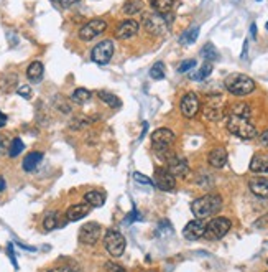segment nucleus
<instances>
[{
	"mask_svg": "<svg viewBox=\"0 0 268 272\" xmlns=\"http://www.w3.org/2000/svg\"><path fill=\"white\" fill-rule=\"evenodd\" d=\"M220 208H222V198L216 193L204 195V197L194 200L191 203L193 215L199 218V220H204L207 216H214L216 213H219Z\"/></svg>",
	"mask_w": 268,
	"mask_h": 272,
	"instance_id": "obj_1",
	"label": "nucleus"
},
{
	"mask_svg": "<svg viewBox=\"0 0 268 272\" xmlns=\"http://www.w3.org/2000/svg\"><path fill=\"white\" fill-rule=\"evenodd\" d=\"M227 131L235 135V137L243 139V140H252L257 137V127L250 122L248 117H240V116H232L227 114Z\"/></svg>",
	"mask_w": 268,
	"mask_h": 272,
	"instance_id": "obj_2",
	"label": "nucleus"
},
{
	"mask_svg": "<svg viewBox=\"0 0 268 272\" xmlns=\"http://www.w3.org/2000/svg\"><path fill=\"white\" fill-rule=\"evenodd\" d=\"M225 89H227L230 94L234 96H247V94L253 93L257 84L255 81L250 78L247 74H242V73H234V74H229L225 78Z\"/></svg>",
	"mask_w": 268,
	"mask_h": 272,
	"instance_id": "obj_3",
	"label": "nucleus"
},
{
	"mask_svg": "<svg viewBox=\"0 0 268 272\" xmlns=\"http://www.w3.org/2000/svg\"><path fill=\"white\" fill-rule=\"evenodd\" d=\"M232 228V223L229 218H224V216H219V218H212V220L206 224V229H204V236L207 241H217V239H222L225 234L229 233V229Z\"/></svg>",
	"mask_w": 268,
	"mask_h": 272,
	"instance_id": "obj_4",
	"label": "nucleus"
},
{
	"mask_svg": "<svg viewBox=\"0 0 268 272\" xmlns=\"http://www.w3.org/2000/svg\"><path fill=\"white\" fill-rule=\"evenodd\" d=\"M144 27L150 35H155V37H162V35H165L166 32L170 30V20L166 19V15L157 14V12H155V14L145 15Z\"/></svg>",
	"mask_w": 268,
	"mask_h": 272,
	"instance_id": "obj_5",
	"label": "nucleus"
},
{
	"mask_svg": "<svg viewBox=\"0 0 268 272\" xmlns=\"http://www.w3.org/2000/svg\"><path fill=\"white\" fill-rule=\"evenodd\" d=\"M104 246L110 256L120 257L125 251V238L118 231H115V229H107L105 238H104Z\"/></svg>",
	"mask_w": 268,
	"mask_h": 272,
	"instance_id": "obj_6",
	"label": "nucleus"
},
{
	"mask_svg": "<svg viewBox=\"0 0 268 272\" xmlns=\"http://www.w3.org/2000/svg\"><path fill=\"white\" fill-rule=\"evenodd\" d=\"M112 56H114V41L112 40H102L94 46L91 53L92 61L97 64H107L112 60Z\"/></svg>",
	"mask_w": 268,
	"mask_h": 272,
	"instance_id": "obj_7",
	"label": "nucleus"
},
{
	"mask_svg": "<svg viewBox=\"0 0 268 272\" xmlns=\"http://www.w3.org/2000/svg\"><path fill=\"white\" fill-rule=\"evenodd\" d=\"M202 114L207 121H212V122H217L220 119H224L225 116V106L222 103L220 96H214L209 98V101L204 104V109H202Z\"/></svg>",
	"mask_w": 268,
	"mask_h": 272,
	"instance_id": "obj_8",
	"label": "nucleus"
},
{
	"mask_svg": "<svg viewBox=\"0 0 268 272\" xmlns=\"http://www.w3.org/2000/svg\"><path fill=\"white\" fill-rule=\"evenodd\" d=\"M107 28V22L102 19H92L89 20L86 25L81 27L79 30V38L82 41H91L94 38H97L100 33H104Z\"/></svg>",
	"mask_w": 268,
	"mask_h": 272,
	"instance_id": "obj_9",
	"label": "nucleus"
},
{
	"mask_svg": "<svg viewBox=\"0 0 268 272\" xmlns=\"http://www.w3.org/2000/svg\"><path fill=\"white\" fill-rule=\"evenodd\" d=\"M180 111L186 119H193L198 116V112L201 111V101L196 93H186L181 98L180 103Z\"/></svg>",
	"mask_w": 268,
	"mask_h": 272,
	"instance_id": "obj_10",
	"label": "nucleus"
},
{
	"mask_svg": "<svg viewBox=\"0 0 268 272\" xmlns=\"http://www.w3.org/2000/svg\"><path fill=\"white\" fill-rule=\"evenodd\" d=\"M100 233L102 228L97 223H87L79 229V242L86 246H94L97 244V241L100 239Z\"/></svg>",
	"mask_w": 268,
	"mask_h": 272,
	"instance_id": "obj_11",
	"label": "nucleus"
},
{
	"mask_svg": "<svg viewBox=\"0 0 268 272\" xmlns=\"http://www.w3.org/2000/svg\"><path fill=\"white\" fill-rule=\"evenodd\" d=\"M175 132L170 131V129L162 127V129H157L153 134H152V145H153V150H160V149H168L173 144H175Z\"/></svg>",
	"mask_w": 268,
	"mask_h": 272,
	"instance_id": "obj_12",
	"label": "nucleus"
},
{
	"mask_svg": "<svg viewBox=\"0 0 268 272\" xmlns=\"http://www.w3.org/2000/svg\"><path fill=\"white\" fill-rule=\"evenodd\" d=\"M155 178H153V185H157L160 190L163 192H173L176 188V178L166 168H157L155 170Z\"/></svg>",
	"mask_w": 268,
	"mask_h": 272,
	"instance_id": "obj_13",
	"label": "nucleus"
},
{
	"mask_svg": "<svg viewBox=\"0 0 268 272\" xmlns=\"http://www.w3.org/2000/svg\"><path fill=\"white\" fill-rule=\"evenodd\" d=\"M139 30H140L139 22H135L132 19H127L115 28V38L117 40H130L139 33Z\"/></svg>",
	"mask_w": 268,
	"mask_h": 272,
	"instance_id": "obj_14",
	"label": "nucleus"
},
{
	"mask_svg": "<svg viewBox=\"0 0 268 272\" xmlns=\"http://www.w3.org/2000/svg\"><path fill=\"white\" fill-rule=\"evenodd\" d=\"M204 229H206V223L204 220H199V218H196V220L189 221L186 226L183 229V236L186 238L188 241H196L204 236Z\"/></svg>",
	"mask_w": 268,
	"mask_h": 272,
	"instance_id": "obj_15",
	"label": "nucleus"
},
{
	"mask_svg": "<svg viewBox=\"0 0 268 272\" xmlns=\"http://www.w3.org/2000/svg\"><path fill=\"white\" fill-rule=\"evenodd\" d=\"M166 170L170 171V173L175 176H186L188 173H189V165H188V162L184 160V158H181V157H173L171 160H168L166 162Z\"/></svg>",
	"mask_w": 268,
	"mask_h": 272,
	"instance_id": "obj_16",
	"label": "nucleus"
},
{
	"mask_svg": "<svg viewBox=\"0 0 268 272\" xmlns=\"http://www.w3.org/2000/svg\"><path fill=\"white\" fill-rule=\"evenodd\" d=\"M248 188L255 197L260 198H268V178L263 176H253L248 182Z\"/></svg>",
	"mask_w": 268,
	"mask_h": 272,
	"instance_id": "obj_17",
	"label": "nucleus"
},
{
	"mask_svg": "<svg viewBox=\"0 0 268 272\" xmlns=\"http://www.w3.org/2000/svg\"><path fill=\"white\" fill-rule=\"evenodd\" d=\"M89 211H91V205H87V203H76V205L69 206V208H68L66 220L68 221H79L84 216L89 215Z\"/></svg>",
	"mask_w": 268,
	"mask_h": 272,
	"instance_id": "obj_18",
	"label": "nucleus"
},
{
	"mask_svg": "<svg viewBox=\"0 0 268 272\" xmlns=\"http://www.w3.org/2000/svg\"><path fill=\"white\" fill-rule=\"evenodd\" d=\"M207 162H209L214 168H222L227 163V150L222 149V147H217V149H212L209 157H207Z\"/></svg>",
	"mask_w": 268,
	"mask_h": 272,
	"instance_id": "obj_19",
	"label": "nucleus"
},
{
	"mask_svg": "<svg viewBox=\"0 0 268 272\" xmlns=\"http://www.w3.org/2000/svg\"><path fill=\"white\" fill-rule=\"evenodd\" d=\"M250 170L253 173H268V153H255L250 162Z\"/></svg>",
	"mask_w": 268,
	"mask_h": 272,
	"instance_id": "obj_20",
	"label": "nucleus"
},
{
	"mask_svg": "<svg viewBox=\"0 0 268 272\" xmlns=\"http://www.w3.org/2000/svg\"><path fill=\"white\" fill-rule=\"evenodd\" d=\"M43 160V153L41 152H30L28 155L23 158V170L25 171H33Z\"/></svg>",
	"mask_w": 268,
	"mask_h": 272,
	"instance_id": "obj_21",
	"label": "nucleus"
},
{
	"mask_svg": "<svg viewBox=\"0 0 268 272\" xmlns=\"http://www.w3.org/2000/svg\"><path fill=\"white\" fill-rule=\"evenodd\" d=\"M17 81H19V78H17L15 73H4L2 76H0V91L12 93L15 89Z\"/></svg>",
	"mask_w": 268,
	"mask_h": 272,
	"instance_id": "obj_22",
	"label": "nucleus"
},
{
	"mask_svg": "<svg viewBox=\"0 0 268 272\" xmlns=\"http://www.w3.org/2000/svg\"><path fill=\"white\" fill-rule=\"evenodd\" d=\"M43 73H45V68L40 61L30 63V66L27 68V78L32 82H38L41 78H43Z\"/></svg>",
	"mask_w": 268,
	"mask_h": 272,
	"instance_id": "obj_23",
	"label": "nucleus"
},
{
	"mask_svg": "<svg viewBox=\"0 0 268 272\" xmlns=\"http://www.w3.org/2000/svg\"><path fill=\"white\" fill-rule=\"evenodd\" d=\"M97 98L102 103H105L110 109H120L122 108V101L118 99L115 94H112L109 91H97Z\"/></svg>",
	"mask_w": 268,
	"mask_h": 272,
	"instance_id": "obj_24",
	"label": "nucleus"
},
{
	"mask_svg": "<svg viewBox=\"0 0 268 272\" xmlns=\"http://www.w3.org/2000/svg\"><path fill=\"white\" fill-rule=\"evenodd\" d=\"M92 98V93L86 89V87H77V89L71 94V101H73L74 104H79V106H84L87 104L89 101H91Z\"/></svg>",
	"mask_w": 268,
	"mask_h": 272,
	"instance_id": "obj_25",
	"label": "nucleus"
},
{
	"mask_svg": "<svg viewBox=\"0 0 268 272\" xmlns=\"http://www.w3.org/2000/svg\"><path fill=\"white\" fill-rule=\"evenodd\" d=\"M84 202H86L87 205L99 208V206H102V205L105 203V195L100 193V192H96V190L87 192V193L84 195Z\"/></svg>",
	"mask_w": 268,
	"mask_h": 272,
	"instance_id": "obj_26",
	"label": "nucleus"
},
{
	"mask_svg": "<svg viewBox=\"0 0 268 272\" xmlns=\"http://www.w3.org/2000/svg\"><path fill=\"white\" fill-rule=\"evenodd\" d=\"M225 114H232V116H240V117H248L250 119V106L245 104V103H235V104H232L229 111L225 112Z\"/></svg>",
	"mask_w": 268,
	"mask_h": 272,
	"instance_id": "obj_27",
	"label": "nucleus"
},
{
	"mask_svg": "<svg viewBox=\"0 0 268 272\" xmlns=\"http://www.w3.org/2000/svg\"><path fill=\"white\" fill-rule=\"evenodd\" d=\"M201 56L204 58L207 63H212V61L219 60V51L212 43H206L204 46H202V50H201Z\"/></svg>",
	"mask_w": 268,
	"mask_h": 272,
	"instance_id": "obj_28",
	"label": "nucleus"
},
{
	"mask_svg": "<svg viewBox=\"0 0 268 272\" xmlns=\"http://www.w3.org/2000/svg\"><path fill=\"white\" fill-rule=\"evenodd\" d=\"M152 7L157 14L168 15L173 10V0H152Z\"/></svg>",
	"mask_w": 268,
	"mask_h": 272,
	"instance_id": "obj_29",
	"label": "nucleus"
},
{
	"mask_svg": "<svg viewBox=\"0 0 268 272\" xmlns=\"http://www.w3.org/2000/svg\"><path fill=\"white\" fill-rule=\"evenodd\" d=\"M199 37V27H191L184 32L180 37V43L181 45H193L196 40Z\"/></svg>",
	"mask_w": 268,
	"mask_h": 272,
	"instance_id": "obj_30",
	"label": "nucleus"
},
{
	"mask_svg": "<svg viewBox=\"0 0 268 272\" xmlns=\"http://www.w3.org/2000/svg\"><path fill=\"white\" fill-rule=\"evenodd\" d=\"M94 122V119L91 117H86V116H76L73 121H71L69 127L74 129V131H82V129H87L91 124Z\"/></svg>",
	"mask_w": 268,
	"mask_h": 272,
	"instance_id": "obj_31",
	"label": "nucleus"
},
{
	"mask_svg": "<svg viewBox=\"0 0 268 272\" xmlns=\"http://www.w3.org/2000/svg\"><path fill=\"white\" fill-rule=\"evenodd\" d=\"M123 14L127 15H135V14H140L142 10H144V2L142 0H130L123 5Z\"/></svg>",
	"mask_w": 268,
	"mask_h": 272,
	"instance_id": "obj_32",
	"label": "nucleus"
},
{
	"mask_svg": "<svg viewBox=\"0 0 268 272\" xmlns=\"http://www.w3.org/2000/svg\"><path fill=\"white\" fill-rule=\"evenodd\" d=\"M211 73H212V63H207V61H206L198 71H196V73L191 74V79H194V81H202V79H206L207 76H211Z\"/></svg>",
	"mask_w": 268,
	"mask_h": 272,
	"instance_id": "obj_33",
	"label": "nucleus"
},
{
	"mask_svg": "<svg viewBox=\"0 0 268 272\" xmlns=\"http://www.w3.org/2000/svg\"><path fill=\"white\" fill-rule=\"evenodd\" d=\"M58 226H59L58 213H55V211L48 213V215L45 216V220H43V228L46 229V231H53V229H56Z\"/></svg>",
	"mask_w": 268,
	"mask_h": 272,
	"instance_id": "obj_34",
	"label": "nucleus"
},
{
	"mask_svg": "<svg viewBox=\"0 0 268 272\" xmlns=\"http://www.w3.org/2000/svg\"><path fill=\"white\" fill-rule=\"evenodd\" d=\"M150 78L152 79H157V81H162L165 78V64L162 61L155 63L152 69H150Z\"/></svg>",
	"mask_w": 268,
	"mask_h": 272,
	"instance_id": "obj_35",
	"label": "nucleus"
},
{
	"mask_svg": "<svg viewBox=\"0 0 268 272\" xmlns=\"http://www.w3.org/2000/svg\"><path fill=\"white\" fill-rule=\"evenodd\" d=\"M23 149H25V144L22 142V139H14V140H12L10 147H9V155L10 157L20 155V153L23 152Z\"/></svg>",
	"mask_w": 268,
	"mask_h": 272,
	"instance_id": "obj_36",
	"label": "nucleus"
},
{
	"mask_svg": "<svg viewBox=\"0 0 268 272\" xmlns=\"http://www.w3.org/2000/svg\"><path fill=\"white\" fill-rule=\"evenodd\" d=\"M55 108L58 111H61L63 114H69V112H71V104L63 96H56L55 98Z\"/></svg>",
	"mask_w": 268,
	"mask_h": 272,
	"instance_id": "obj_37",
	"label": "nucleus"
},
{
	"mask_svg": "<svg viewBox=\"0 0 268 272\" xmlns=\"http://www.w3.org/2000/svg\"><path fill=\"white\" fill-rule=\"evenodd\" d=\"M196 60H188V61H183L181 64H180V68H178V71L180 73H188V71H191V69H194L196 68Z\"/></svg>",
	"mask_w": 268,
	"mask_h": 272,
	"instance_id": "obj_38",
	"label": "nucleus"
},
{
	"mask_svg": "<svg viewBox=\"0 0 268 272\" xmlns=\"http://www.w3.org/2000/svg\"><path fill=\"white\" fill-rule=\"evenodd\" d=\"M17 94L25 99H30V96H32V87H30L28 84H22L17 87Z\"/></svg>",
	"mask_w": 268,
	"mask_h": 272,
	"instance_id": "obj_39",
	"label": "nucleus"
},
{
	"mask_svg": "<svg viewBox=\"0 0 268 272\" xmlns=\"http://www.w3.org/2000/svg\"><path fill=\"white\" fill-rule=\"evenodd\" d=\"M104 269H105V272H127L122 265H118L115 262H105Z\"/></svg>",
	"mask_w": 268,
	"mask_h": 272,
	"instance_id": "obj_40",
	"label": "nucleus"
},
{
	"mask_svg": "<svg viewBox=\"0 0 268 272\" xmlns=\"http://www.w3.org/2000/svg\"><path fill=\"white\" fill-rule=\"evenodd\" d=\"M51 2L55 5H58V7H61V9H68V7H71V5L77 4L79 0H51Z\"/></svg>",
	"mask_w": 268,
	"mask_h": 272,
	"instance_id": "obj_41",
	"label": "nucleus"
},
{
	"mask_svg": "<svg viewBox=\"0 0 268 272\" xmlns=\"http://www.w3.org/2000/svg\"><path fill=\"white\" fill-rule=\"evenodd\" d=\"M133 180L139 182V183H144V185H153V182L148 178V176L139 173V171H135V173H133Z\"/></svg>",
	"mask_w": 268,
	"mask_h": 272,
	"instance_id": "obj_42",
	"label": "nucleus"
},
{
	"mask_svg": "<svg viewBox=\"0 0 268 272\" xmlns=\"http://www.w3.org/2000/svg\"><path fill=\"white\" fill-rule=\"evenodd\" d=\"M7 252H9V257H10V261H12V264H14V267L15 269H19V264H17V259H15V252H14V244H10L7 246Z\"/></svg>",
	"mask_w": 268,
	"mask_h": 272,
	"instance_id": "obj_43",
	"label": "nucleus"
},
{
	"mask_svg": "<svg viewBox=\"0 0 268 272\" xmlns=\"http://www.w3.org/2000/svg\"><path fill=\"white\" fill-rule=\"evenodd\" d=\"M48 272H77L74 267H68V265H66V267H55V269H50Z\"/></svg>",
	"mask_w": 268,
	"mask_h": 272,
	"instance_id": "obj_44",
	"label": "nucleus"
},
{
	"mask_svg": "<svg viewBox=\"0 0 268 272\" xmlns=\"http://www.w3.org/2000/svg\"><path fill=\"white\" fill-rule=\"evenodd\" d=\"M260 144H261V145H265V147H268V131H265L263 134L260 135Z\"/></svg>",
	"mask_w": 268,
	"mask_h": 272,
	"instance_id": "obj_45",
	"label": "nucleus"
},
{
	"mask_svg": "<svg viewBox=\"0 0 268 272\" xmlns=\"http://www.w3.org/2000/svg\"><path fill=\"white\" fill-rule=\"evenodd\" d=\"M250 32H252V38L253 40L257 38V25H255V23H252V27H250Z\"/></svg>",
	"mask_w": 268,
	"mask_h": 272,
	"instance_id": "obj_46",
	"label": "nucleus"
},
{
	"mask_svg": "<svg viewBox=\"0 0 268 272\" xmlns=\"http://www.w3.org/2000/svg\"><path fill=\"white\" fill-rule=\"evenodd\" d=\"M5 122H7V116H5L4 112H0V127H4Z\"/></svg>",
	"mask_w": 268,
	"mask_h": 272,
	"instance_id": "obj_47",
	"label": "nucleus"
},
{
	"mask_svg": "<svg viewBox=\"0 0 268 272\" xmlns=\"http://www.w3.org/2000/svg\"><path fill=\"white\" fill-rule=\"evenodd\" d=\"M5 144H7V140H5V137H4V135H0V150L4 149V147H5Z\"/></svg>",
	"mask_w": 268,
	"mask_h": 272,
	"instance_id": "obj_48",
	"label": "nucleus"
},
{
	"mask_svg": "<svg viewBox=\"0 0 268 272\" xmlns=\"http://www.w3.org/2000/svg\"><path fill=\"white\" fill-rule=\"evenodd\" d=\"M5 190V180L0 176V192H4Z\"/></svg>",
	"mask_w": 268,
	"mask_h": 272,
	"instance_id": "obj_49",
	"label": "nucleus"
},
{
	"mask_svg": "<svg viewBox=\"0 0 268 272\" xmlns=\"http://www.w3.org/2000/svg\"><path fill=\"white\" fill-rule=\"evenodd\" d=\"M142 272H155V270H142Z\"/></svg>",
	"mask_w": 268,
	"mask_h": 272,
	"instance_id": "obj_50",
	"label": "nucleus"
},
{
	"mask_svg": "<svg viewBox=\"0 0 268 272\" xmlns=\"http://www.w3.org/2000/svg\"><path fill=\"white\" fill-rule=\"evenodd\" d=\"M265 28H266V30H268V22H266V25H265Z\"/></svg>",
	"mask_w": 268,
	"mask_h": 272,
	"instance_id": "obj_51",
	"label": "nucleus"
},
{
	"mask_svg": "<svg viewBox=\"0 0 268 272\" xmlns=\"http://www.w3.org/2000/svg\"><path fill=\"white\" fill-rule=\"evenodd\" d=\"M258 2H261V0H258Z\"/></svg>",
	"mask_w": 268,
	"mask_h": 272,
	"instance_id": "obj_52",
	"label": "nucleus"
},
{
	"mask_svg": "<svg viewBox=\"0 0 268 272\" xmlns=\"http://www.w3.org/2000/svg\"><path fill=\"white\" fill-rule=\"evenodd\" d=\"M266 264H268V261H266Z\"/></svg>",
	"mask_w": 268,
	"mask_h": 272,
	"instance_id": "obj_53",
	"label": "nucleus"
}]
</instances>
